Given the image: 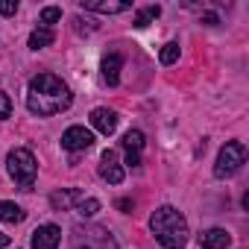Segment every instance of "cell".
Returning a JSON list of instances; mask_svg holds the SVG:
<instances>
[{
    "label": "cell",
    "instance_id": "23",
    "mask_svg": "<svg viewBox=\"0 0 249 249\" xmlns=\"http://www.w3.org/2000/svg\"><path fill=\"white\" fill-rule=\"evenodd\" d=\"M15 12H18V0H0V15L3 18L15 15Z\"/></svg>",
    "mask_w": 249,
    "mask_h": 249
},
{
    "label": "cell",
    "instance_id": "12",
    "mask_svg": "<svg viewBox=\"0 0 249 249\" xmlns=\"http://www.w3.org/2000/svg\"><path fill=\"white\" fill-rule=\"evenodd\" d=\"M82 9L100 15H120L129 9V3H123V0H82Z\"/></svg>",
    "mask_w": 249,
    "mask_h": 249
},
{
    "label": "cell",
    "instance_id": "20",
    "mask_svg": "<svg viewBox=\"0 0 249 249\" xmlns=\"http://www.w3.org/2000/svg\"><path fill=\"white\" fill-rule=\"evenodd\" d=\"M159 59H161V65H173V62L179 59V44H176V41L164 44V47H161V53H159Z\"/></svg>",
    "mask_w": 249,
    "mask_h": 249
},
{
    "label": "cell",
    "instance_id": "26",
    "mask_svg": "<svg viewBox=\"0 0 249 249\" xmlns=\"http://www.w3.org/2000/svg\"><path fill=\"white\" fill-rule=\"evenodd\" d=\"M6 246H9V234L0 231V249H6Z\"/></svg>",
    "mask_w": 249,
    "mask_h": 249
},
{
    "label": "cell",
    "instance_id": "3",
    "mask_svg": "<svg viewBox=\"0 0 249 249\" xmlns=\"http://www.w3.org/2000/svg\"><path fill=\"white\" fill-rule=\"evenodd\" d=\"M6 170H9V176L15 179V185H18L21 191H33V185H36V173H38V164H36L33 150H27V147H15V150L6 156Z\"/></svg>",
    "mask_w": 249,
    "mask_h": 249
},
{
    "label": "cell",
    "instance_id": "8",
    "mask_svg": "<svg viewBox=\"0 0 249 249\" xmlns=\"http://www.w3.org/2000/svg\"><path fill=\"white\" fill-rule=\"evenodd\" d=\"M59 240H62V229L47 223V226H38L33 231V249H59Z\"/></svg>",
    "mask_w": 249,
    "mask_h": 249
},
{
    "label": "cell",
    "instance_id": "2",
    "mask_svg": "<svg viewBox=\"0 0 249 249\" xmlns=\"http://www.w3.org/2000/svg\"><path fill=\"white\" fill-rule=\"evenodd\" d=\"M150 229L156 234V240L164 246V249H185L188 243V220L179 208L173 205H161L156 208V214L150 217Z\"/></svg>",
    "mask_w": 249,
    "mask_h": 249
},
{
    "label": "cell",
    "instance_id": "19",
    "mask_svg": "<svg viewBox=\"0 0 249 249\" xmlns=\"http://www.w3.org/2000/svg\"><path fill=\"white\" fill-rule=\"evenodd\" d=\"M159 15H161V6H147V9H141V12L135 15V27L144 30V27H150V21H156Z\"/></svg>",
    "mask_w": 249,
    "mask_h": 249
},
{
    "label": "cell",
    "instance_id": "24",
    "mask_svg": "<svg viewBox=\"0 0 249 249\" xmlns=\"http://www.w3.org/2000/svg\"><path fill=\"white\" fill-rule=\"evenodd\" d=\"M117 208L123 214H132V199H117Z\"/></svg>",
    "mask_w": 249,
    "mask_h": 249
},
{
    "label": "cell",
    "instance_id": "11",
    "mask_svg": "<svg viewBox=\"0 0 249 249\" xmlns=\"http://www.w3.org/2000/svg\"><path fill=\"white\" fill-rule=\"evenodd\" d=\"M196 240H199L202 249H226L231 243V234L226 229H205V231L196 234Z\"/></svg>",
    "mask_w": 249,
    "mask_h": 249
},
{
    "label": "cell",
    "instance_id": "9",
    "mask_svg": "<svg viewBox=\"0 0 249 249\" xmlns=\"http://www.w3.org/2000/svg\"><path fill=\"white\" fill-rule=\"evenodd\" d=\"M144 132L141 129H129L123 135V150H126V164L129 167H138L141 164V150H144Z\"/></svg>",
    "mask_w": 249,
    "mask_h": 249
},
{
    "label": "cell",
    "instance_id": "6",
    "mask_svg": "<svg viewBox=\"0 0 249 249\" xmlns=\"http://www.w3.org/2000/svg\"><path fill=\"white\" fill-rule=\"evenodd\" d=\"M91 144H94V132L85 129V126H68L65 135H62V147H65L68 153H82V150H88Z\"/></svg>",
    "mask_w": 249,
    "mask_h": 249
},
{
    "label": "cell",
    "instance_id": "1",
    "mask_svg": "<svg viewBox=\"0 0 249 249\" xmlns=\"http://www.w3.org/2000/svg\"><path fill=\"white\" fill-rule=\"evenodd\" d=\"M73 94L68 88V82L56 73H38L30 79L27 88V108L38 117H53L65 108H71Z\"/></svg>",
    "mask_w": 249,
    "mask_h": 249
},
{
    "label": "cell",
    "instance_id": "25",
    "mask_svg": "<svg viewBox=\"0 0 249 249\" xmlns=\"http://www.w3.org/2000/svg\"><path fill=\"white\" fill-rule=\"evenodd\" d=\"M202 21H205L208 27H217V24H220V18H217L214 12H205V15H202Z\"/></svg>",
    "mask_w": 249,
    "mask_h": 249
},
{
    "label": "cell",
    "instance_id": "22",
    "mask_svg": "<svg viewBox=\"0 0 249 249\" xmlns=\"http://www.w3.org/2000/svg\"><path fill=\"white\" fill-rule=\"evenodd\" d=\"M9 114H12V100L6 91H0V120H6Z\"/></svg>",
    "mask_w": 249,
    "mask_h": 249
},
{
    "label": "cell",
    "instance_id": "10",
    "mask_svg": "<svg viewBox=\"0 0 249 249\" xmlns=\"http://www.w3.org/2000/svg\"><path fill=\"white\" fill-rule=\"evenodd\" d=\"M117 123H120V117H117V111H111V108H94V111H91V126H94L97 132H103V135H111V132L117 129Z\"/></svg>",
    "mask_w": 249,
    "mask_h": 249
},
{
    "label": "cell",
    "instance_id": "18",
    "mask_svg": "<svg viewBox=\"0 0 249 249\" xmlns=\"http://www.w3.org/2000/svg\"><path fill=\"white\" fill-rule=\"evenodd\" d=\"M73 208H76L79 217H94V214L100 211V199H94V196H82Z\"/></svg>",
    "mask_w": 249,
    "mask_h": 249
},
{
    "label": "cell",
    "instance_id": "7",
    "mask_svg": "<svg viewBox=\"0 0 249 249\" xmlns=\"http://www.w3.org/2000/svg\"><path fill=\"white\" fill-rule=\"evenodd\" d=\"M100 176H103L108 185H120L123 176H126V170H123V164H120V159H117L114 150H106V153L100 156Z\"/></svg>",
    "mask_w": 249,
    "mask_h": 249
},
{
    "label": "cell",
    "instance_id": "17",
    "mask_svg": "<svg viewBox=\"0 0 249 249\" xmlns=\"http://www.w3.org/2000/svg\"><path fill=\"white\" fill-rule=\"evenodd\" d=\"M38 21H41L44 30H53V27L62 21V9H59V6H44V9L38 12Z\"/></svg>",
    "mask_w": 249,
    "mask_h": 249
},
{
    "label": "cell",
    "instance_id": "13",
    "mask_svg": "<svg viewBox=\"0 0 249 249\" xmlns=\"http://www.w3.org/2000/svg\"><path fill=\"white\" fill-rule=\"evenodd\" d=\"M79 199H82V194H79L76 188H65V191H53V194H50V205H53L56 211H71Z\"/></svg>",
    "mask_w": 249,
    "mask_h": 249
},
{
    "label": "cell",
    "instance_id": "21",
    "mask_svg": "<svg viewBox=\"0 0 249 249\" xmlns=\"http://www.w3.org/2000/svg\"><path fill=\"white\" fill-rule=\"evenodd\" d=\"M73 30H76L79 36H91V33L97 30V24H94L91 18H82V15H76V18H73Z\"/></svg>",
    "mask_w": 249,
    "mask_h": 249
},
{
    "label": "cell",
    "instance_id": "5",
    "mask_svg": "<svg viewBox=\"0 0 249 249\" xmlns=\"http://www.w3.org/2000/svg\"><path fill=\"white\" fill-rule=\"evenodd\" d=\"M243 164H246V147H243L240 141H229V144L220 150V156H217L214 176H217V179H229V176H234Z\"/></svg>",
    "mask_w": 249,
    "mask_h": 249
},
{
    "label": "cell",
    "instance_id": "16",
    "mask_svg": "<svg viewBox=\"0 0 249 249\" xmlns=\"http://www.w3.org/2000/svg\"><path fill=\"white\" fill-rule=\"evenodd\" d=\"M53 41H56V33H53V30L38 27V30L30 33V50H44V47H50Z\"/></svg>",
    "mask_w": 249,
    "mask_h": 249
},
{
    "label": "cell",
    "instance_id": "14",
    "mask_svg": "<svg viewBox=\"0 0 249 249\" xmlns=\"http://www.w3.org/2000/svg\"><path fill=\"white\" fill-rule=\"evenodd\" d=\"M120 68H123V56H120V53H108V56L103 59V65H100L103 79H106L108 85H117V82H120Z\"/></svg>",
    "mask_w": 249,
    "mask_h": 249
},
{
    "label": "cell",
    "instance_id": "15",
    "mask_svg": "<svg viewBox=\"0 0 249 249\" xmlns=\"http://www.w3.org/2000/svg\"><path fill=\"white\" fill-rule=\"evenodd\" d=\"M24 217H27V211L21 208V205H15V202H6V199H0V220L3 223H24Z\"/></svg>",
    "mask_w": 249,
    "mask_h": 249
},
{
    "label": "cell",
    "instance_id": "4",
    "mask_svg": "<svg viewBox=\"0 0 249 249\" xmlns=\"http://www.w3.org/2000/svg\"><path fill=\"white\" fill-rule=\"evenodd\" d=\"M71 249H117L106 226H76L71 234Z\"/></svg>",
    "mask_w": 249,
    "mask_h": 249
}]
</instances>
